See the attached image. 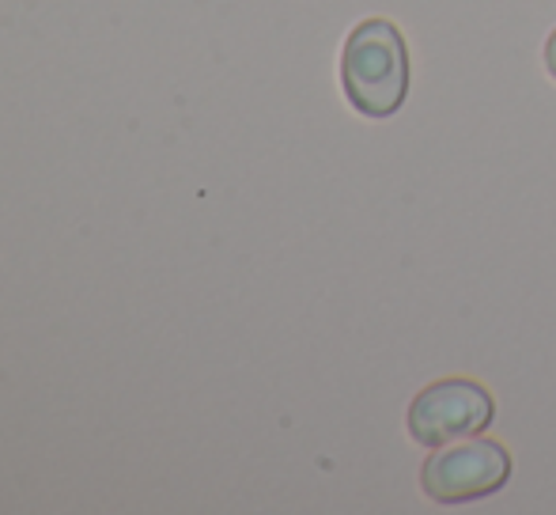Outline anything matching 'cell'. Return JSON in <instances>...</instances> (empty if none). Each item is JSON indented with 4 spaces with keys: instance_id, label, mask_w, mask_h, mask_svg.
Instances as JSON below:
<instances>
[{
    "instance_id": "cell-1",
    "label": "cell",
    "mask_w": 556,
    "mask_h": 515,
    "mask_svg": "<svg viewBox=\"0 0 556 515\" xmlns=\"http://www.w3.org/2000/svg\"><path fill=\"white\" fill-rule=\"evenodd\" d=\"M341 84L349 103L367 118L402 111L409 91V53L402 30L390 20H364L341 53Z\"/></svg>"
},
{
    "instance_id": "cell-2",
    "label": "cell",
    "mask_w": 556,
    "mask_h": 515,
    "mask_svg": "<svg viewBox=\"0 0 556 515\" xmlns=\"http://www.w3.org/2000/svg\"><path fill=\"white\" fill-rule=\"evenodd\" d=\"M511 478V455L489 436H458L446 440L420 466V486L432 501L462 504L504 489Z\"/></svg>"
},
{
    "instance_id": "cell-3",
    "label": "cell",
    "mask_w": 556,
    "mask_h": 515,
    "mask_svg": "<svg viewBox=\"0 0 556 515\" xmlns=\"http://www.w3.org/2000/svg\"><path fill=\"white\" fill-rule=\"evenodd\" d=\"M496 402L473 379H440L409 405V436L425 448H440L458 436H477L492 425Z\"/></svg>"
},
{
    "instance_id": "cell-4",
    "label": "cell",
    "mask_w": 556,
    "mask_h": 515,
    "mask_svg": "<svg viewBox=\"0 0 556 515\" xmlns=\"http://www.w3.org/2000/svg\"><path fill=\"white\" fill-rule=\"evenodd\" d=\"M545 65H549V73L556 76V30L549 35V42H545Z\"/></svg>"
}]
</instances>
